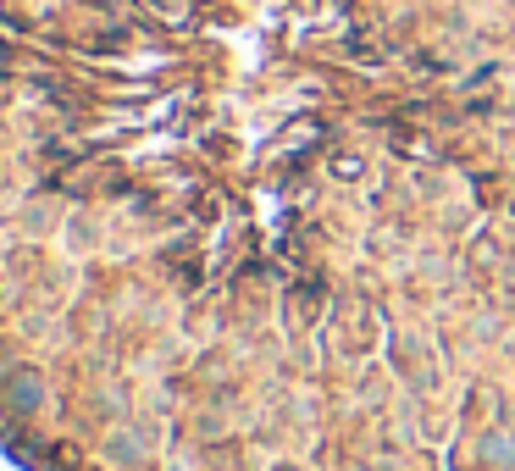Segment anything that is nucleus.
<instances>
[{"label":"nucleus","mask_w":515,"mask_h":471,"mask_svg":"<svg viewBox=\"0 0 515 471\" xmlns=\"http://www.w3.org/2000/svg\"><path fill=\"white\" fill-rule=\"evenodd\" d=\"M45 377H39V366H12V372L0 377V399H6V411L12 416H39L45 411Z\"/></svg>","instance_id":"nucleus-1"},{"label":"nucleus","mask_w":515,"mask_h":471,"mask_svg":"<svg viewBox=\"0 0 515 471\" xmlns=\"http://www.w3.org/2000/svg\"><path fill=\"white\" fill-rule=\"evenodd\" d=\"M106 460L122 471H139L144 460H150V438H144L139 427H117V433H106Z\"/></svg>","instance_id":"nucleus-2"},{"label":"nucleus","mask_w":515,"mask_h":471,"mask_svg":"<svg viewBox=\"0 0 515 471\" xmlns=\"http://www.w3.org/2000/svg\"><path fill=\"white\" fill-rule=\"evenodd\" d=\"M477 460L488 471H515V433L510 427H493V433L477 438Z\"/></svg>","instance_id":"nucleus-3"},{"label":"nucleus","mask_w":515,"mask_h":471,"mask_svg":"<svg viewBox=\"0 0 515 471\" xmlns=\"http://www.w3.org/2000/svg\"><path fill=\"white\" fill-rule=\"evenodd\" d=\"M277 471H300V466H277Z\"/></svg>","instance_id":"nucleus-4"},{"label":"nucleus","mask_w":515,"mask_h":471,"mask_svg":"<svg viewBox=\"0 0 515 471\" xmlns=\"http://www.w3.org/2000/svg\"><path fill=\"white\" fill-rule=\"evenodd\" d=\"M349 471H372V466H349Z\"/></svg>","instance_id":"nucleus-5"}]
</instances>
